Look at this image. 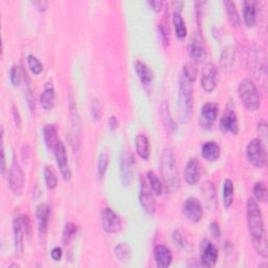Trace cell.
<instances>
[{"mask_svg":"<svg viewBox=\"0 0 268 268\" xmlns=\"http://www.w3.org/2000/svg\"><path fill=\"white\" fill-rule=\"evenodd\" d=\"M234 193H235V188H234V183L231 180H226L223 183V206L227 210H229L233 204H234Z\"/></svg>","mask_w":268,"mask_h":268,"instance_id":"1f68e13d","label":"cell"},{"mask_svg":"<svg viewBox=\"0 0 268 268\" xmlns=\"http://www.w3.org/2000/svg\"><path fill=\"white\" fill-rule=\"evenodd\" d=\"M136 149L141 159L147 161L150 158V142L144 134H138L136 138Z\"/></svg>","mask_w":268,"mask_h":268,"instance_id":"f546056e","label":"cell"},{"mask_svg":"<svg viewBox=\"0 0 268 268\" xmlns=\"http://www.w3.org/2000/svg\"><path fill=\"white\" fill-rule=\"evenodd\" d=\"M243 20L248 28L255 27L257 22V3L244 2L243 3Z\"/></svg>","mask_w":268,"mask_h":268,"instance_id":"cb8c5ba5","label":"cell"},{"mask_svg":"<svg viewBox=\"0 0 268 268\" xmlns=\"http://www.w3.org/2000/svg\"><path fill=\"white\" fill-rule=\"evenodd\" d=\"M43 174H44V181H46V185L50 190H54L57 188L58 186V178L54 172V170L49 167L46 166L44 167L43 170Z\"/></svg>","mask_w":268,"mask_h":268,"instance_id":"f35d334b","label":"cell"},{"mask_svg":"<svg viewBox=\"0 0 268 268\" xmlns=\"http://www.w3.org/2000/svg\"><path fill=\"white\" fill-rule=\"evenodd\" d=\"M201 154H203V158L208 161V162H216L217 160H219L220 155H221V149L220 146L213 142H207L203 145V148H201Z\"/></svg>","mask_w":268,"mask_h":268,"instance_id":"484cf974","label":"cell"},{"mask_svg":"<svg viewBox=\"0 0 268 268\" xmlns=\"http://www.w3.org/2000/svg\"><path fill=\"white\" fill-rule=\"evenodd\" d=\"M203 192H204V197L206 200V204L208 209L215 211L218 207V198H217V193L214 185L211 182H207L203 186Z\"/></svg>","mask_w":268,"mask_h":268,"instance_id":"4316f807","label":"cell"},{"mask_svg":"<svg viewBox=\"0 0 268 268\" xmlns=\"http://www.w3.org/2000/svg\"><path fill=\"white\" fill-rule=\"evenodd\" d=\"M155 264L160 268H168L173 262V255L171 250L164 244L155 245L153 250Z\"/></svg>","mask_w":268,"mask_h":268,"instance_id":"44dd1931","label":"cell"},{"mask_svg":"<svg viewBox=\"0 0 268 268\" xmlns=\"http://www.w3.org/2000/svg\"><path fill=\"white\" fill-rule=\"evenodd\" d=\"M236 60V51L233 47H227L223 49L220 56V67L225 72H230Z\"/></svg>","mask_w":268,"mask_h":268,"instance_id":"83f0119b","label":"cell"},{"mask_svg":"<svg viewBox=\"0 0 268 268\" xmlns=\"http://www.w3.org/2000/svg\"><path fill=\"white\" fill-rule=\"evenodd\" d=\"M161 116H162V120L164 122V125L165 127L167 128V130L173 132L177 129V126L171 116V113H170V108H169V104L164 101L162 104H161Z\"/></svg>","mask_w":268,"mask_h":268,"instance_id":"d6a6232c","label":"cell"},{"mask_svg":"<svg viewBox=\"0 0 268 268\" xmlns=\"http://www.w3.org/2000/svg\"><path fill=\"white\" fill-rule=\"evenodd\" d=\"M218 70L214 63L208 62L204 65L203 72H201L200 85L206 93H213L218 84Z\"/></svg>","mask_w":268,"mask_h":268,"instance_id":"9c48e42d","label":"cell"},{"mask_svg":"<svg viewBox=\"0 0 268 268\" xmlns=\"http://www.w3.org/2000/svg\"><path fill=\"white\" fill-rule=\"evenodd\" d=\"M251 69L253 70L256 78L266 84V61L265 54L261 49H255L251 53Z\"/></svg>","mask_w":268,"mask_h":268,"instance_id":"9a60e30c","label":"cell"},{"mask_svg":"<svg viewBox=\"0 0 268 268\" xmlns=\"http://www.w3.org/2000/svg\"><path fill=\"white\" fill-rule=\"evenodd\" d=\"M71 107V115H72V131H71V145L73 146V149L75 152H80L81 147V123L80 118L77 110V106L73 99H71L70 102Z\"/></svg>","mask_w":268,"mask_h":268,"instance_id":"7c38bea8","label":"cell"},{"mask_svg":"<svg viewBox=\"0 0 268 268\" xmlns=\"http://www.w3.org/2000/svg\"><path fill=\"white\" fill-rule=\"evenodd\" d=\"M189 56L195 63H203L207 59V51L199 36H195L191 39L189 44Z\"/></svg>","mask_w":268,"mask_h":268,"instance_id":"ffe728a7","label":"cell"},{"mask_svg":"<svg viewBox=\"0 0 268 268\" xmlns=\"http://www.w3.org/2000/svg\"><path fill=\"white\" fill-rule=\"evenodd\" d=\"M56 162L58 165V168L60 170V173L63 177V180L65 182H70L72 180V170L70 167L69 159H67V153H66V148L63 142L59 141L54 149Z\"/></svg>","mask_w":268,"mask_h":268,"instance_id":"8fae6325","label":"cell"},{"mask_svg":"<svg viewBox=\"0 0 268 268\" xmlns=\"http://www.w3.org/2000/svg\"><path fill=\"white\" fill-rule=\"evenodd\" d=\"M219 114V105L214 102L206 103L200 111L199 124L205 129H211L217 120Z\"/></svg>","mask_w":268,"mask_h":268,"instance_id":"2e32d148","label":"cell"},{"mask_svg":"<svg viewBox=\"0 0 268 268\" xmlns=\"http://www.w3.org/2000/svg\"><path fill=\"white\" fill-rule=\"evenodd\" d=\"M223 5H225V7H226V11H227V14H228L231 25L235 28L239 27L241 25V19H240V16H239V13H238V10H237L235 3L230 2V0H227V2L223 3Z\"/></svg>","mask_w":268,"mask_h":268,"instance_id":"d590c367","label":"cell"},{"mask_svg":"<svg viewBox=\"0 0 268 268\" xmlns=\"http://www.w3.org/2000/svg\"><path fill=\"white\" fill-rule=\"evenodd\" d=\"M109 163H110V156L107 152H103L100 154L99 156V161H98V168H97V171H98V176L100 180H103L106 172H107V169H108V166H109Z\"/></svg>","mask_w":268,"mask_h":268,"instance_id":"ab89813d","label":"cell"},{"mask_svg":"<svg viewBox=\"0 0 268 268\" xmlns=\"http://www.w3.org/2000/svg\"><path fill=\"white\" fill-rule=\"evenodd\" d=\"M102 228L107 234H116L122 230V220L110 208H104L101 213Z\"/></svg>","mask_w":268,"mask_h":268,"instance_id":"30bf717a","label":"cell"},{"mask_svg":"<svg viewBox=\"0 0 268 268\" xmlns=\"http://www.w3.org/2000/svg\"><path fill=\"white\" fill-rule=\"evenodd\" d=\"M173 26L175 29V33L178 39L184 40L187 37L188 30L186 22L181 14V12H174L173 13Z\"/></svg>","mask_w":268,"mask_h":268,"instance_id":"4dcf8cb0","label":"cell"},{"mask_svg":"<svg viewBox=\"0 0 268 268\" xmlns=\"http://www.w3.org/2000/svg\"><path fill=\"white\" fill-rule=\"evenodd\" d=\"M219 128L223 133H232L237 136L239 133V122L235 111L228 108L219 122Z\"/></svg>","mask_w":268,"mask_h":268,"instance_id":"d6986e66","label":"cell"},{"mask_svg":"<svg viewBox=\"0 0 268 268\" xmlns=\"http://www.w3.org/2000/svg\"><path fill=\"white\" fill-rule=\"evenodd\" d=\"M62 256H63V252H62V249L59 248V247H56L52 250L51 252V257L54 261L58 262V261H61L62 259Z\"/></svg>","mask_w":268,"mask_h":268,"instance_id":"c3c4849f","label":"cell"},{"mask_svg":"<svg viewBox=\"0 0 268 268\" xmlns=\"http://www.w3.org/2000/svg\"><path fill=\"white\" fill-rule=\"evenodd\" d=\"M78 233V227L73 222H67L65 225V228L63 230L62 235V242L64 245L70 244L76 237Z\"/></svg>","mask_w":268,"mask_h":268,"instance_id":"8d00e7d4","label":"cell"},{"mask_svg":"<svg viewBox=\"0 0 268 268\" xmlns=\"http://www.w3.org/2000/svg\"><path fill=\"white\" fill-rule=\"evenodd\" d=\"M257 131L260 136V140L264 143L267 138V123L265 120H260L257 125Z\"/></svg>","mask_w":268,"mask_h":268,"instance_id":"bcb514c9","label":"cell"},{"mask_svg":"<svg viewBox=\"0 0 268 268\" xmlns=\"http://www.w3.org/2000/svg\"><path fill=\"white\" fill-rule=\"evenodd\" d=\"M34 7H36V9L39 11V12H46L48 10V7H49V3L48 2H44V0H39V2H33L32 3Z\"/></svg>","mask_w":268,"mask_h":268,"instance_id":"681fc988","label":"cell"},{"mask_svg":"<svg viewBox=\"0 0 268 268\" xmlns=\"http://www.w3.org/2000/svg\"><path fill=\"white\" fill-rule=\"evenodd\" d=\"M26 183L25 173L16 158V154H13V162L9 171V186L14 195L20 196L24 192Z\"/></svg>","mask_w":268,"mask_h":268,"instance_id":"52a82bcc","label":"cell"},{"mask_svg":"<svg viewBox=\"0 0 268 268\" xmlns=\"http://www.w3.org/2000/svg\"><path fill=\"white\" fill-rule=\"evenodd\" d=\"M14 266H16V267H20L19 264H11V265H10V267H14Z\"/></svg>","mask_w":268,"mask_h":268,"instance_id":"db71d44e","label":"cell"},{"mask_svg":"<svg viewBox=\"0 0 268 268\" xmlns=\"http://www.w3.org/2000/svg\"><path fill=\"white\" fill-rule=\"evenodd\" d=\"M161 173L164 188L167 193L172 194L181 188V178L174 153L170 149H164L161 155Z\"/></svg>","mask_w":268,"mask_h":268,"instance_id":"7a4b0ae2","label":"cell"},{"mask_svg":"<svg viewBox=\"0 0 268 268\" xmlns=\"http://www.w3.org/2000/svg\"><path fill=\"white\" fill-rule=\"evenodd\" d=\"M201 178V165L197 159H191L185 169V181L189 186H195Z\"/></svg>","mask_w":268,"mask_h":268,"instance_id":"7402d4cb","label":"cell"},{"mask_svg":"<svg viewBox=\"0 0 268 268\" xmlns=\"http://www.w3.org/2000/svg\"><path fill=\"white\" fill-rule=\"evenodd\" d=\"M43 138L44 142H46V145L49 150L54 151L58 141V129L55 125H46L43 128Z\"/></svg>","mask_w":268,"mask_h":268,"instance_id":"f1b7e54d","label":"cell"},{"mask_svg":"<svg viewBox=\"0 0 268 268\" xmlns=\"http://www.w3.org/2000/svg\"><path fill=\"white\" fill-rule=\"evenodd\" d=\"M210 232L215 238H220L221 236V230L217 222H212L210 225Z\"/></svg>","mask_w":268,"mask_h":268,"instance_id":"f907efd6","label":"cell"},{"mask_svg":"<svg viewBox=\"0 0 268 268\" xmlns=\"http://www.w3.org/2000/svg\"><path fill=\"white\" fill-rule=\"evenodd\" d=\"M172 239L174 241L175 244H177L178 247H180L181 249H184L186 250L187 247H188V242L186 240V238L184 237V235L181 233L180 230H175L172 234Z\"/></svg>","mask_w":268,"mask_h":268,"instance_id":"f6af8a7d","label":"cell"},{"mask_svg":"<svg viewBox=\"0 0 268 268\" xmlns=\"http://www.w3.org/2000/svg\"><path fill=\"white\" fill-rule=\"evenodd\" d=\"M247 158L252 166L262 169L267 163V153L264 143L260 139H253L247 147Z\"/></svg>","mask_w":268,"mask_h":268,"instance_id":"8992f818","label":"cell"},{"mask_svg":"<svg viewBox=\"0 0 268 268\" xmlns=\"http://www.w3.org/2000/svg\"><path fill=\"white\" fill-rule=\"evenodd\" d=\"M147 4L156 13H160L163 9V6H164V3L161 2V0H160V2H159V0H151V2H148Z\"/></svg>","mask_w":268,"mask_h":268,"instance_id":"7dc6e473","label":"cell"},{"mask_svg":"<svg viewBox=\"0 0 268 268\" xmlns=\"http://www.w3.org/2000/svg\"><path fill=\"white\" fill-rule=\"evenodd\" d=\"M55 87L52 82L44 85V89L40 96V105L44 110H52L55 106Z\"/></svg>","mask_w":268,"mask_h":268,"instance_id":"603a6c76","label":"cell"},{"mask_svg":"<svg viewBox=\"0 0 268 268\" xmlns=\"http://www.w3.org/2000/svg\"><path fill=\"white\" fill-rule=\"evenodd\" d=\"M147 182L152 190V192L158 195V196H161L165 190L164 188V184L163 182L160 180L159 176L156 175L153 171H148L147 173Z\"/></svg>","mask_w":268,"mask_h":268,"instance_id":"e575fe53","label":"cell"},{"mask_svg":"<svg viewBox=\"0 0 268 268\" xmlns=\"http://www.w3.org/2000/svg\"><path fill=\"white\" fill-rule=\"evenodd\" d=\"M238 96L249 111H257L261 106L258 87L252 79H243L238 85Z\"/></svg>","mask_w":268,"mask_h":268,"instance_id":"277c9868","label":"cell"},{"mask_svg":"<svg viewBox=\"0 0 268 268\" xmlns=\"http://www.w3.org/2000/svg\"><path fill=\"white\" fill-rule=\"evenodd\" d=\"M91 114L95 121H100L102 119V105L98 99H94L91 105Z\"/></svg>","mask_w":268,"mask_h":268,"instance_id":"ee69618b","label":"cell"},{"mask_svg":"<svg viewBox=\"0 0 268 268\" xmlns=\"http://www.w3.org/2000/svg\"><path fill=\"white\" fill-rule=\"evenodd\" d=\"M193 111V83L181 75L178 87V114L183 123L191 120Z\"/></svg>","mask_w":268,"mask_h":268,"instance_id":"3957f363","label":"cell"},{"mask_svg":"<svg viewBox=\"0 0 268 268\" xmlns=\"http://www.w3.org/2000/svg\"><path fill=\"white\" fill-rule=\"evenodd\" d=\"M134 165H136V161H134L132 153L129 151H124L121 155L120 173H121V182L125 187L129 186L132 182Z\"/></svg>","mask_w":268,"mask_h":268,"instance_id":"ac0fdd59","label":"cell"},{"mask_svg":"<svg viewBox=\"0 0 268 268\" xmlns=\"http://www.w3.org/2000/svg\"><path fill=\"white\" fill-rule=\"evenodd\" d=\"M253 192H254V196L256 198L255 199L256 201H259V203H261V204H266L268 194H267V188H266V185H265L264 182L256 183L255 186H254Z\"/></svg>","mask_w":268,"mask_h":268,"instance_id":"74e56055","label":"cell"},{"mask_svg":"<svg viewBox=\"0 0 268 268\" xmlns=\"http://www.w3.org/2000/svg\"><path fill=\"white\" fill-rule=\"evenodd\" d=\"M27 75H25L24 70L21 69L19 65H13L10 70V80L11 83L14 86H19L21 84V82L24 81L25 77Z\"/></svg>","mask_w":268,"mask_h":268,"instance_id":"60d3db41","label":"cell"},{"mask_svg":"<svg viewBox=\"0 0 268 268\" xmlns=\"http://www.w3.org/2000/svg\"><path fill=\"white\" fill-rule=\"evenodd\" d=\"M183 213L192 223H198L204 217L203 205L195 197H189L183 205Z\"/></svg>","mask_w":268,"mask_h":268,"instance_id":"5bb4252c","label":"cell"},{"mask_svg":"<svg viewBox=\"0 0 268 268\" xmlns=\"http://www.w3.org/2000/svg\"><path fill=\"white\" fill-rule=\"evenodd\" d=\"M114 252H115V255H116L117 259L120 262L127 263L132 258V250L130 248V245L128 243H126V242L118 244L117 247L115 248Z\"/></svg>","mask_w":268,"mask_h":268,"instance_id":"836d02e7","label":"cell"},{"mask_svg":"<svg viewBox=\"0 0 268 268\" xmlns=\"http://www.w3.org/2000/svg\"><path fill=\"white\" fill-rule=\"evenodd\" d=\"M51 209L46 204H40L36 208V217L38 223V233L41 242H46L48 230H49V222H50Z\"/></svg>","mask_w":268,"mask_h":268,"instance_id":"e0dca14e","label":"cell"},{"mask_svg":"<svg viewBox=\"0 0 268 268\" xmlns=\"http://www.w3.org/2000/svg\"><path fill=\"white\" fill-rule=\"evenodd\" d=\"M28 65L30 67L32 74L35 75V76L40 75L42 73V71H43V64L34 55H29L28 56Z\"/></svg>","mask_w":268,"mask_h":268,"instance_id":"b9f144b4","label":"cell"},{"mask_svg":"<svg viewBox=\"0 0 268 268\" xmlns=\"http://www.w3.org/2000/svg\"><path fill=\"white\" fill-rule=\"evenodd\" d=\"M182 76L184 78H186L189 82L191 83H194L197 79V76H198V72H197V69L196 67L191 64V63H188L186 65H184L183 67V72H182Z\"/></svg>","mask_w":268,"mask_h":268,"instance_id":"7bdbcfd3","label":"cell"},{"mask_svg":"<svg viewBox=\"0 0 268 268\" xmlns=\"http://www.w3.org/2000/svg\"><path fill=\"white\" fill-rule=\"evenodd\" d=\"M219 252L209 239H204L199 245V264L204 267H214L217 264Z\"/></svg>","mask_w":268,"mask_h":268,"instance_id":"ba28073f","label":"cell"},{"mask_svg":"<svg viewBox=\"0 0 268 268\" xmlns=\"http://www.w3.org/2000/svg\"><path fill=\"white\" fill-rule=\"evenodd\" d=\"M134 69H136V73L141 83L146 87L150 86L153 81V73L150 70V67L143 61L138 60L136 61V63H134Z\"/></svg>","mask_w":268,"mask_h":268,"instance_id":"d4e9b609","label":"cell"},{"mask_svg":"<svg viewBox=\"0 0 268 268\" xmlns=\"http://www.w3.org/2000/svg\"><path fill=\"white\" fill-rule=\"evenodd\" d=\"M108 125H109V129L114 132L119 127V121H118V119L115 116H111L109 118V120H108Z\"/></svg>","mask_w":268,"mask_h":268,"instance_id":"816d5d0a","label":"cell"},{"mask_svg":"<svg viewBox=\"0 0 268 268\" xmlns=\"http://www.w3.org/2000/svg\"><path fill=\"white\" fill-rule=\"evenodd\" d=\"M141 182V191H140V204L143 208V210L149 214L153 215L156 211V203L154 199L153 192L147 182V180L141 176L140 178Z\"/></svg>","mask_w":268,"mask_h":268,"instance_id":"4fadbf2b","label":"cell"},{"mask_svg":"<svg viewBox=\"0 0 268 268\" xmlns=\"http://www.w3.org/2000/svg\"><path fill=\"white\" fill-rule=\"evenodd\" d=\"M247 217H248V226L251 239L254 248L258 255L263 259H266L268 256L267 249V238L265 225L263 220V215L261 209L255 198H249L247 204Z\"/></svg>","mask_w":268,"mask_h":268,"instance_id":"6da1fadb","label":"cell"},{"mask_svg":"<svg viewBox=\"0 0 268 268\" xmlns=\"http://www.w3.org/2000/svg\"><path fill=\"white\" fill-rule=\"evenodd\" d=\"M13 117H14V122H15L16 127L20 128L21 127V118H20L19 110L16 106H13Z\"/></svg>","mask_w":268,"mask_h":268,"instance_id":"f5cc1de1","label":"cell"},{"mask_svg":"<svg viewBox=\"0 0 268 268\" xmlns=\"http://www.w3.org/2000/svg\"><path fill=\"white\" fill-rule=\"evenodd\" d=\"M30 228L29 216L16 215L13 220V232H14V247L15 253L18 257H22L25 253V235Z\"/></svg>","mask_w":268,"mask_h":268,"instance_id":"5b68a950","label":"cell"}]
</instances>
